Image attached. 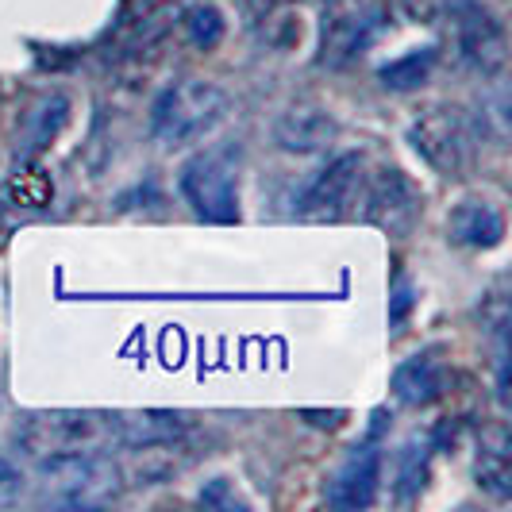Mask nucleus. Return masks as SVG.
<instances>
[{
	"label": "nucleus",
	"instance_id": "obj_20",
	"mask_svg": "<svg viewBox=\"0 0 512 512\" xmlns=\"http://www.w3.org/2000/svg\"><path fill=\"white\" fill-rule=\"evenodd\" d=\"M424 478H428V443L412 439L409 447L401 451V466H397V497L409 501L424 489Z\"/></svg>",
	"mask_w": 512,
	"mask_h": 512
},
{
	"label": "nucleus",
	"instance_id": "obj_11",
	"mask_svg": "<svg viewBox=\"0 0 512 512\" xmlns=\"http://www.w3.org/2000/svg\"><path fill=\"white\" fill-rule=\"evenodd\" d=\"M108 432L112 443L135 447V451H154L185 436V416L181 412H108Z\"/></svg>",
	"mask_w": 512,
	"mask_h": 512
},
{
	"label": "nucleus",
	"instance_id": "obj_9",
	"mask_svg": "<svg viewBox=\"0 0 512 512\" xmlns=\"http://www.w3.org/2000/svg\"><path fill=\"white\" fill-rule=\"evenodd\" d=\"M412 143H416V151L424 154L436 170H443V174L451 178V174H459L462 166H466L470 131H466V124H462V116L439 108V112L424 116V120L412 128Z\"/></svg>",
	"mask_w": 512,
	"mask_h": 512
},
{
	"label": "nucleus",
	"instance_id": "obj_10",
	"mask_svg": "<svg viewBox=\"0 0 512 512\" xmlns=\"http://www.w3.org/2000/svg\"><path fill=\"white\" fill-rule=\"evenodd\" d=\"M362 216L370 220V224H378L385 228L389 235H405L412 228V220H416V193H412V185L397 170H385L374 178V185L366 189V197H362Z\"/></svg>",
	"mask_w": 512,
	"mask_h": 512
},
{
	"label": "nucleus",
	"instance_id": "obj_13",
	"mask_svg": "<svg viewBox=\"0 0 512 512\" xmlns=\"http://www.w3.org/2000/svg\"><path fill=\"white\" fill-rule=\"evenodd\" d=\"M447 231L462 247H497L505 239V216L489 201H462L447 216Z\"/></svg>",
	"mask_w": 512,
	"mask_h": 512
},
{
	"label": "nucleus",
	"instance_id": "obj_22",
	"mask_svg": "<svg viewBox=\"0 0 512 512\" xmlns=\"http://www.w3.org/2000/svg\"><path fill=\"white\" fill-rule=\"evenodd\" d=\"M20 493H24V474H20V466L0 455V501H12V497H20Z\"/></svg>",
	"mask_w": 512,
	"mask_h": 512
},
{
	"label": "nucleus",
	"instance_id": "obj_2",
	"mask_svg": "<svg viewBox=\"0 0 512 512\" xmlns=\"http://www.w3.org/2000/svg\"><path fill=\"white\" fill-rule=\"evenodd\" d=\"M228 93L212 81H178L151 108V135L162 147H189L220 128Z\"/></svg>",
	"mask_w": 512,
	"mask_h": 512
},
{
	"label": "nucleus",
	"instance_id": "obj_17",
	"mask_svg": "<svg viewBox=\"0 0 512 512\" xmlns=\"http://www.w3.org/2000/svg\"><path fill=\"white\" fill-rule=\"evenodd\" d=\"M478 486H486L493 497L512 493V466H509V439L505 432H493V447H482L478 455Z\"/></svg>",
	"mask_w": 512,
	"mask_h": 512
},
{
	"label": "nucleus",
	"instance_id": "obj_24",
	"mask_svg": "<svg viewBox=\"0 0 512 512\" xmlns=\"http://www.w3.org/2000/svg\"><path fill=\"white\" fill-rule=\"evenodd\" d=\"M312 424H320V428H335L339 420H343V412L335 409V412H305Z\"/></svg>",
	"mask_w": 512,
	"mask_h": 512
},
{
	"label": "nucleus",
	"instance_id": "obj_5",
	"mask_svg": "<svg viewBox=\"0 0 512 512\" xmlns=\"http://www.w3.org/2000/svg\"><path fill=\"white\" fill-rule=\"evenodd\" d=\"M362 170H366L362 154H339L332 166L308 185V193L301 197V216L305 220L347 216V208L355 205V197L362 193Z\"/></svg>",
	"mask_w": 512,
	"mask_h": 512
},
{
	"label": "nucleus",
	"instance_id": "obj_23",
	"mask_svg": "<svg viewBox=\"0 0 512 512\" xmlns=\"http://www.w3.org/2000/svg\"><path fill=\"white\" fill-rule=\"evenodd\" d=\"M409 308H412V285L397 282V289H393V305H389V324H401V320L409 316Z\"/></svg>",
	"mask_w": 512,
	"mask_h": 512
},
{
	"label": "nucleus",
	"instance_id": "obj_19",
	"mask_svg": "<svg viewBox=\"0 0 512 512\" xmlns=\"http://www.w3.org/2000/svg\"><path fill=\"white\" fill-rule=\"evenodd\" d=\"M185 35L193 47L201 51H212L220 39H224V12L216 4H193L185 12Z\"/></svg>",
	"mask_w": 512,
	"mask_h": 512
},
{
	"label": "nucleus",
	"instance_id": "obj_4",
	"mask_svg": "<svg viewBox=\"0 0 512 512\" xmlns=\"http://www.w3.org/2000/svg\"><path fill=\"white\" fill-rule=\"evenodd\" d=\"M181 197L208 224L239 220V185L228 151H201L181 166Z\"/></svg>",
	"mask_w": 512,
	"mask_h": 512
},
{
	"label": "nucleus",
	"instance_id": "obj_8",
	"mask_svg": "<svg viewBox=\"0 0 512 512\" xmlns=\"http://www.w3.org/2000/svg\"><path fill=\"white\" fill-rule=\"evenodd\" d=\"M378 482H382V451L374 443H362L328 478V505L347 512L370 509L378 497Z\"/></svg>",
	"mask_w": 512,
	"mask_h": 512
},
{
	"label": "nucleus",
	"instance_id": "obj_15",
	"mask_svg": "<svg viewBox=\"0 0 512 512\" xmlns=\"http://www.w3.org/2000/svg\"><path fill=\"white\" fill-rule=\"evenodd\" d=\"M70 120V101L62 93H47L43 101L27 112L24 128H20V143H16V154L20 158H31L39 154L51 139H58V131L66 128Z\"/></svg>",
	"mask_w": 512,
	"mask_h": 512
},
{
	"label": "nucleus",
	"instance_id": "obj_12",
	"mask_svg": "<svg viewBox=\"0 0 512 512\" xmlns=\"http://www.w3.org/2000/svg\"><path fill=\"white\" fill-rule=\"evenodd\" d=\"M274 139L282 143V151L293 154H316L335 139V120L320 108H293L285 112L274 128Z\"/></svg>",
	"mask_w": 512,
	"mask_h": 512
},
{
	"label": "nucleus",
	"instance_id": "obj_3",
	"mask_svg": "<svg viewBox=\"0 0 512 512\" xmlns=\"http://www.w3.org/2000/svg\"><path fill=\"white\" fill-rule=\"evenodd\" d=\"M108 412H31L16 428V443L35 459L66 455V451H97L108 443Z\"/></svg>",
	"mask_w": 512,
	"mask_h": 512
},
{
	"label": "nucleus",
	"instance_id": "obj_18",
	"mask_svg": "<svg viewBox=\"0 0 512 512\" xmlns=\"http://www.w3.org/2000/svg\"><path fill=\"white\" fill-rule=\"evenodd\" d=\"M4 197H8L16 208H31V212H39V208L51 205L54 185L39 166H24V170H16V174H12L8 189H4Z\"/></svg>",
	"mask_w": 512,
	"mask_h": 512
},
{
	"label": "nucleus",
	"instance_id": "obj_1",
	"mask_svg": "<svg viewBox=\"0 0 512 512\" xmlns=\"http://www.w3.org/2000/svg\"><path fill=\"white\" fill-rule=\"evenodd\" d=\"M35 489H39L35 501L51 505V509H104L120 497L124 474L108 455L66 451V455L43 459Z\"/></svg>",
	"mask_w": 512,
	"mask_h": 512
},
{
	"label": "nucleus",
	"instance_id": "obj_16",
	"mask_svg": "<svg viewBox=\"0 0 512 512\" xmlns=\"http://www.w3.org/2000/svg\"><path fill=\"white\" fill-rule=\"evenodd\" d=\"M436 47H420V51L405 54V58H397V62H389L382 66V85L385 89H393V93H405V89H416V85H424L428 77H432V66H436Z\"/></svg>",
	"mask_w": 512,
	"mask_h": 512
},
{
	"label": "nucleus",
	"instance_id": "obj_14",
	"mask_svg": "<svg viewBox=\"0 0 512 512\" xmlns=\"http://www.w3.org/2000/svg\"><path fill=\"white\" fill-rule=\"evenodd\" d=\"M443 385H447V374L436 359L428 355H416V359L401 362L397 374H393V397L405 401V405H432L443 397Z\"/></svg>",
	"mask_w": 512,
	"mask_h": 512
},
{
	"label": "nucleus",
	"instance_id": "obj_21",
	"mask_svg": "<svg viewBox=\"0 0 512 512\" xmlns=\"http://www.w3.org/2000/svg\"><path fill=\"white\" fill-rule=\"evenodd\" d=\"M201 505H205V509H243V501L231 493V486L224 478H216V482H208V486L201 489Z\"/></svg>",
	"mask_w": 512,
	"mask_h": 512
},
{
	"label": "nucleus",
	"instance_id": "obj_7",
	"mask_svg": "<svg viewBox=\"0 0 512 512\" xmlns=\"http://www.w3.org/2000/svg\"><path fill=\"white\" fill-rule=\"evenodd\" d=\"M378 31H382V8H374V4H339L324 20V39H320L324 54L320 58L328 66H343L355 54L366 51Z\"/></svg>",
	"mask_w": 512,
	"mask_h": 512
},
{
	"label": "nucleus",
	"instance_id": "obj_6",
	"mask_svg": "<svg viewBox=\"0 0 512 512\" xmlns=\"http://www.w3.org/2000/svg\"><path fill=\"white\" fill-rule=\"evenodd\" d=\"M451 20L459 31L462 58L482 74H497L505 66V31L493 20V12L478 0H459L451 8Z\"/></svg>",
	"mask_w": 512,
	"mask_h": 512
}]
</instances>
